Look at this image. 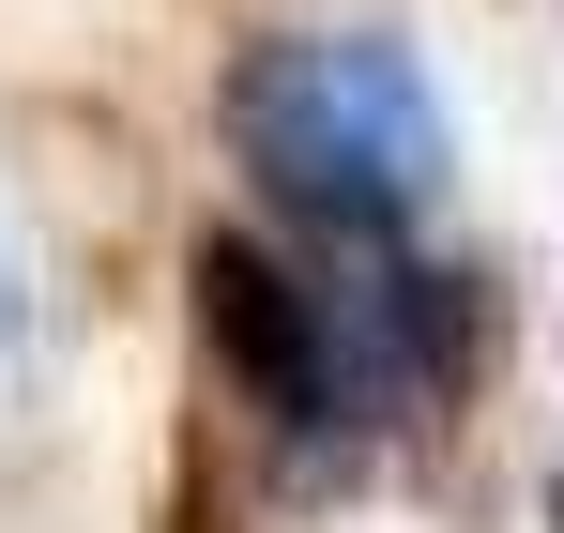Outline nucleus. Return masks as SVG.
Returning a JSON list of instances; mask_svg holds the SVG:
<instances>
[{
    "instance_id": "3",
    "label": "nucleus",
    "mask_w": 564,
    "mask_h": 533,
    "mask_svg": "<svg viewBox=\"0 0 564 533\" xmlns=\"http://www.w3.org/2000/svg\"><path fill=\"white\" fill-rule=\"evenodd\" d=\"M0 320H15V290H0Z\"/></svg>"
},
{
    "instance_id": "2",
    "label": "nucleus",
    "mask_w": 564,
    "mask_h": 533,
    "mask_svg": "<svg viewBox=\"0 0 564 533\" xmlns=\"http://www.w3.org/2000/svg\"><path fill=\"white\" fill-rule=\"evenodd\" d=\"M198 336L229 351V381H245L275 427H321V412H336V320H321V290H290L245 229L198 244Z\"/></svg>"
},
{
    "instance_id": "1",
    "label": "nucleus",
    "mask_w": 564,
    "mask_h": 533,
    "mask_svg": "<svg viewBox=\"0 0 564 533\" xmlns=\"http://www.w3.org/2000/svg\"><path fill=\"white\" fill-rule=\"evenodd\" d=\"M229 138H245V168L275 183L290 214H321V229H412V214L443 198V107H427V77H412L381 31L245 46Z\"/></svg>"
}]
</instances>
